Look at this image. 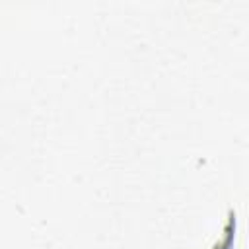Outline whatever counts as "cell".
Here are the masks:
<instances>
[{
    "mask_svg": "<svg viewBox=\"0 0 249 249\" xmlns=\"http://www.w3.org/2000/svg\"><path fill=\"white\" fill-rule=\"evenodd\" d=\"M235 235H237V214L233 208H228V220L222 230V237L212 243L210 249H233L235 245Z\"/></svg>",
    "mask_w": 249,
    "mask_h": 249,
    "instance_id": "obj_1",
    "label": "cell"
}]
</instances>
